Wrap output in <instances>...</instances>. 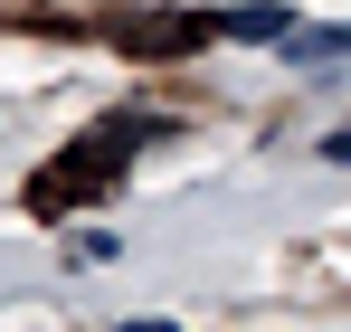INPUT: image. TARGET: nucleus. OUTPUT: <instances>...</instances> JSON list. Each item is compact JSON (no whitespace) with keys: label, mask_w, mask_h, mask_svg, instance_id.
<instances>
[{"label":"nucleus","mask_w":351,"mask_h":332,"mask_svg":"<svg viewBox=\"0 0 351 332\" xmlns=\"http://www.w3.org/2000/svg\"><path fill=\"white\" fill-rule=\"evenodd\" d=\"M285 57L294 67H332V57H351V29H285Z\"/></svg>","instance_id":"f03ea898"},{"label":"nucleus","mask_w":351,"mask_h":332,"mask_svg":"<svg viewBox=\"0 0 351 332\" xmlns=\"http://www.w3.org/2000/svg\"><path fill=\"white\" fill-rule=\"evenodd\" d=\"M66 257H76V266H114L123 247H114V228H76V237H66Z\"/></svg>","instance_id":"7ed1b4c3"},{"label":"nucleus","mask_w":351,"mask_h":332,"mask_svg":"<svg viewBox=\"0 0 351 332\" xmlns=\"http://www.w3.org/2000/svg\"><path fill=\"white\" fill-rule=\"evenodd\" d=\"M323 152H332V162H351V123H342V133H323Z\"/></svg>","instance_id":"20e7f679"},{"label":"nucleus","mask_w":351,"mask_h":332,"mask_svg":"<svg viewBox=\"0 0 351 332\" xmlns=\"http://www.w3.org/2000/svg\"><path fill=\"white\" fill-rule=\"evenodd\" d=\"M209 29H219V38H237V48H285L294 10H276V0H237V10H219Z\"/></svg>","instance_id":"f257e3e1"}]
</instances>
